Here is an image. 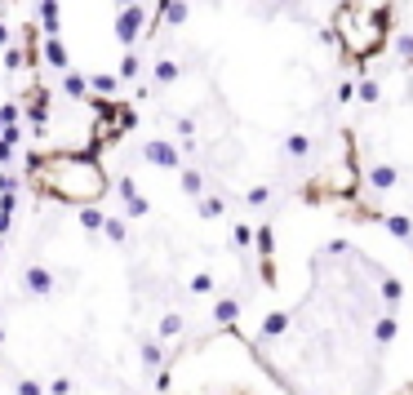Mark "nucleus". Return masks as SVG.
<instances>
[{
	"mask_svg": "<svg viewBox=\"0 0 413 395\" xmlns=\"http://www.w3.org/2000/svg\"><path fill=\"white\" fill-rule=\"evenodd\" d=\"M142 156H147L151 164H160V169H178V147L165 143V138H151V143L142 147Z\"/></svg>",
	"mask_w": 413,
	"mask_h": 395,
	"instance_id": "2",
	"label": "nucleus"
},
{
	"mask_svg": "<svg viewBox=\"0 0 413 395\" xmlns=\"http://www.w3.org/2000/svg\"><path fill=\"white\" fill-rule=\"evenodd\" d=\"M142 214H147V200H142V195H134V200H129V218H142Z\"/></svg>",
	"mask_w": 413,
	"mask_h": 395,
	"instance_id": "14",
	"label": "nucleus"
},
{
	"mask_svg": "<svg viewBox=\"0 0 413 395\" xmlns=\"http://www.w3.org/2000/svg\"><path fill=\"white\" fill-rule=\"evenodd\" d=\"M27 293H32V298H45V293H53V271L49 266H27Z\"/></svg>",
	"mask_w": 413,
	"mask_h": 395,
	"instance_id": "3",
	"label": "nucleus"
},
{
	"mask_svg": "<svg viewBox=\"0 0 413 395\" xmlns=\"http://www.w3.org/2000/svg\"><path fill=\"white\" fill-rule=\"evenodd\" d=\"M13 391H18V395H45V387H40V382H32V377H23V382H13Z\"/></svg>",
	"mask_w": 413,
	"mask_h": 395,
	"instance_id": "10",
	"label": "nucleus"
},
{
	"mask_svg": "<svg viewBox=\"0 0 413 395\" xmlns=\"http://www.w3.org/2000/svg\"><path fill=\"white\" fill-rule=\"evenodd\" d=\"M103 231H107V240H116V245H120V240H125V222H120V218H107Z\"/></svg>",
	"mask_w": 413,
	"mask_h": 395,
	"instance_id": "8",
	"label": "nucleus"
},
{
	"mask_svg": "<svg viewBox=\"0 0 413 395\" xmlns=\"http://www.w3.org/2000/svg\"><path fill=\"white\" fill-rule=\"evenodd\" d=\"M213 289V276H196L191 280V293H209Z\"/></svg>",
	"mask_w": 413,
	"mask_h": 395,
	"instance_id": "13",
	"label": "nucleus"
},
{
	"mask_svg": "<svg viewBox=\"0 0 413 395\" xmlns=\"http://www.w3.org/2000/svg\"><path fill=\"white\" fill-rule=\"evenodd\" d=\"M0 191H18V178L5 174V169H0Z\"/></svg>",
	"mask_w": 413,
	"mask_h": 395,
	"instance_id": "15",
	"label": "nucleus"
},
{
	"mask_svg": "<svg viewBox=\"0 0 413 395\" xmlns=\"http://www.w3.org/2000/svg\"><path fill=\"white\" fill-rule=\"evenodd\" d=\"M201 214L205 218H218L222 214V200H201Z\"/></svg>",
	"mask_w": 413,
	"mask_h": 395,
	"instance_id": "12",
	"label": "nucleus"
},
{
	"mask_svg": "<svg viewBox=\"0 0 413 395\" xmlns=\"http://www.w3.org/2000/svg\"><path fill=\"white\" fill-rule=\"evenodd\" d=\"M49 395H71V377H53V382H49Z\"/></svg>",
	"mask_w": 413,
	"mask_h": 395,
	"instance_id": "11",
	"label": "nucleus"
},
{
	"mask_svg": "<svg viewBox=\"0 0 413 395\" xmlns=\"http://www.w3.org/2000/svg\"><path fill=\"white\" fill-rule=\"evenodd\" d=\"M0 249H5V240H0Z\"/></svg>",
	"mask_w": 413,
	"mask_h": 395,
	"instance_id": "16",
	"label": "nucleus"
},
{
	"mask_svg": "<svg viewBox=\"0 0 413 395\" xmlns=\"http://www.w3.org/2000/svg\"><path fill=\"white\" fill-rule=\"evenodd\" d=\"M160 360H165V347H160V337H155V342H147V347H142V364H151V369H155Z\"/></svg>",
	"mask_w": 413,
	"mask_h": 395,
	"instance_id": "6",
	"label": "nucleus"
},
{
	"mask_svg": "<svg viewBox=\"0 0 413 395\" xmlns=\"http://www.w3.org/2000/svg\"><path fill=\"white\" fill-rule=\"evenodd\" d=\"M201 187H205V182H201V174H196V169H182V191H187V195H196Z\"/></svg>",
	"mask_w": 413,
	"mask_h": 395,
	"instance_id": "7",
	"label": "nucleus"
},
{
	"mask_svg": "<svg viewBox=\"0 0 413 395\" xmlns=\"http://www.w3.org/2000/svg\"><path fill=\"white\" fill-rule=\"evenodd\" d=\"M32 187L40 191V200H58V205H98L111 187L107 169L98 164L94 151H67V147H53V151H40L32 156Z\"/></svg>",
	"mask_w": 413,
	"mask_h": 395,
	"instance_id": "1",
	"label": "nucleus"
},
{
	"mask_svg": "<svg viewBox=\"0 0 413 395\" xmlns=\"http://www.w3.org/2000/svg\"><path fill=\"white\" fill-rule=\"evenodd\" d=\"M178 329H182V316H165L160 320V337H174Z\"/></svg>",
	"mask_w": 413,
	"mask_h": 395,
	"instance_id": "9",
	"label": "nucleus"
},
{
	"mask_svg": "<svg viewBox=\"0 0 413 395\" xmlns=\"http://www.w3.org/2000/svg\"><path fill=\"white\" fill-rule=\"evenodd\" d=\"M103 222H107V214L98 205H80V227L84 231H103Z\"/></svg>",
	"mask_w": 413,
	"mask_h": 395,
	"instance_id": "4",
	"label": "nucleus"
},
{
	"mask_svg": "<svg viewBox=\"0 0 413 395\" xmlns=\"http://www.w3.org/2000/svg\"><path fill=\"white\" fill-rule=\"evenodd\" d=\"M213 316H218V324H231V320H236V316H240V306H236V302H231V298H222V302H218V306H213Z\"/></svg>",
	"mask_w": 413,
	"mask_h": 395,
	"instance_id": "5",
	"label": "nucleus"
}]
</instances>
